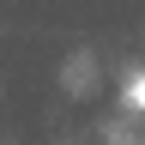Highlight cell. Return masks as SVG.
I'll return each instance as SVG.
<instances>
[{"label": "cell", "instance_id": "6da1fadb", "mask_svg": "<svg viewBox=\"0 0 145 145\" xmlns=\"http://www.w3.org/2000/svg\"><path fill=\"white\" fill-rule=\"evenodd\" d=\"M133 109H145V72H139V85H133Z\"/></svg>", "mask_w": 145, "mask_h": 145}]
</instances>
